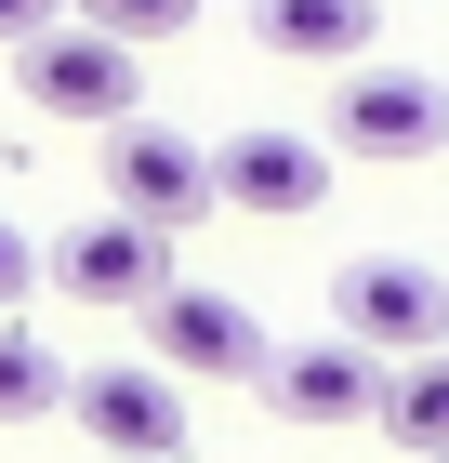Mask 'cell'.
<instances>
[{
  "mask_svg": "<svg viewBox=\"0 0 449 463\" xmlns=\"http://www.w3.org/2000/svg\"><path fill=\"white\" fill-rule=\"evenodd\" d=\"M145 357H159L173 384H265L277 371L265 318H251L239 291H199V279H173L159 305H145Z\"/></svg>",
  "mask_w": 449,
  "mask_h": 463,
  "instance_id": "cell-3",
  "label": "cell"
},
{
  "mask_svg": "<svg viewBox=\"0 0 449 463\" xmlns=\"http://www.w3.org/2000/svg\"><path fill=\"white\" fill-rule=\"evenodd\" d=\"M211 199H239V213H317V199H331V146L251 119V133L211 146Z\"/></svg>",
  "mask_w": 449,
  "mask_h": 463,
  "instance_id": "cell-8",
  "label": "cell"
},
{
  "mask_svg": "<svg viewBox=\"0 0 449 463\" xmlns=\"http://www.w3.org/2000/svg\"><path fill=\"white\" fill-rule=\"evenodd\" d=\"M383 437H397L410 463H436V450H449V345L383 371Z\"/></svg>",
  "mask_w": 449,
  "mask_h": 463,
  "instance_id": "cell-11",
  "label": "cell"
},
{
  "mask_svg": "<svg viewBox=\"0 0 449 463\" xmlns=\"http://www.w3.org/2000/svg\"><path fill=\"white\" fill-rule=\"evenodd\" d=\"M317 146H344V159H436L449 146V80L423 67H344V93H331V133Z\"/></svg>",
  "mask_w": 449,
  "mask_h": 463,
  "instance_id": "cell-4",
  "label": "cell"
},
{
  "mask_svg": "<svg viewBox=\"0 0 449 463\" xmlns=\"http://www.w3.org/2000/svg\"><path fill=\"white\" fill-rule=\"evenodd\" d=\"M67 424L93 437V463H185V384L159 357H93L67 371Z\"/></svg>",
  "mask_w": 449,
  "mask_h": 463,
  "instance_id": "cell-1",
  "label": "cell"
},
{
  "mask_svg": "<svg viewBox=\"0 0 449 463\" xmlns=\"http://www.w3.org/2000/svg\"><path fill=\"white\" fill-rule=\"evenodd\" d=\"M265 397L291 411V424H383V357L344 345V331H317V345H277Z\"/></svg>",
  "mask_w": 449,
  "mask_h": 463,
  "instance_id": "cell-9",
  "label": "cell"
},
{
  "mask_svg": "<svg viewBox=\"0 0 449 463\" xmlns=\"http://www.w3.org/2000/svg\"><path fill=\"white\" fill-rule=\"evenodd\" d=\"M27 279H40V251H27V225H0V318H27Z\"/></svg>",
  "mask_w": 449,
  "mask_h": 463,
  "instance_id": "cell-14",
  "label": "cell"
},
{
  "mask_svg": "<svg viewBox=\"0 0 449 463\" xmlns=\"http://www.w3.org/2000/svg\"><path fill=\"white\" fill-rule=\"evenodd\" d=\"M436 463H449V450H436Z\"/></svg>",
  "mask_w": 449,
  "mask_h": 463,
  "instance_id": "cell-16",
  "label": "cell"
},
{
  "mask_svg": "<svg viewBox=\"0 0 449 463\" xmlns=\"http://www.w3.org/2000/svg\"><path fill=\"white\" fill-rule=\"evenodd\" d=\"M331 331L370 345L383 371H397V357H436V345H449V279L410 265V251H357L344 279H331Z\"/></svg>",
  "mask_w": 449,
  "mask_h": 463,
  "instance_id": "cell-2",
  "label": "cell"
},
{
  "mask_svg": "<svg viewBox=\"0 0 449 463\" xmlns=\"http://www.w3.org/2000/svg\"><path fill=\"white\" fill-rule=\"evenodd\" d=\"M67 27V0H0V53H27V40Z\"/></svg>",
  "mask_w": 449,
  "mask_h": 463,
  "instance_id": "cell-15",
  "label": "cell"
},
{
  "mask_svg": "<svg viewBox=\"0 0 449 463\" xmlns=\"http://www.w3.org/2000/svg\"><path fill=\"white\" fill-rule=\"evenodd\" d=\"M0 424H67V357L27 318H0Z\"/></svg>",
  "mask_w": 449,
  "mask_h": 463,
  "instance_id": "cell-12",
  "label": "cell"
},
{
  "mask_svg": "<svg viewBox=\"0 0 449 463\" xmlns=\"http://www.w3.org/2000/svg\"><path fill=\"white\" fill-rule=\"evenodd\" d=\"M93 40H119V53H145V40H173V27H199V0H67Z\"/></svg>",
  "mask_w": 449,
  "mask_h": 463,
  "instance_id": "cell-13",
  "label": "cell"
},
{
  "mask_svg": "<svg viewBox=\"0 0 449 463\" xmlns=\"http://www.w3.org/2000/svg\"><path fill=\"white\" fill-rule=\"evenodd\" d=\"M106 213L185 239L199 213H225V199H211V146H185L173 119H119V133H106Z\"/></svg>",
  "mask_w": 449,
  "mask_h": 463,
  "instance_id": "cell-5",
  "label": "cell"
},
{
  "mask_svg": "<svg viewBox=\"0 0 449 463\" xmlns=\"http://www.w3.org/2000/svg\"><path fill=\"white\" fill-rule=\"evenodd\" d=\"M14 67H27V107H40V119H80V133H119V119H145V107H133V93H145V67L119 53V40H93V27L27 40Z\"/></svg>",
  "mask_w": 449,
  "mask_h": 463,
  "instance_id": "cell-6",
  "label": "cell"
},
{
  "mask_svg": "<svg viewBox=\"0 0 449 463\" xmlns=\"http://www.w3.org/2000/svg\"><path fill=\"white\" fill-rule=\"evenodd\" d=\"M251 40L277 67H370L383 0H251Z\"/></svg>",
  "mask_w": 449,
  "mask_h": 463,
  "instance_id": "cell-10",
  "label": "cell"
},
{
  "mask_svg": "<svg viewBox=\"0 0 449 463\" xmlns=\"http://www.w3.org/2000/svg\"><path fill=\"white\" fill-rule=\"evenodd\" d=\"M40 279L67 291V305H159L173 291V239L133 225V213H93V225H67V239L40 251Z\"/></svg>",
  "mask_w": 449,
  "mask_h": 463,
  "instance_id": "cell-7",
  "label": "cell"
}]
</instances>
